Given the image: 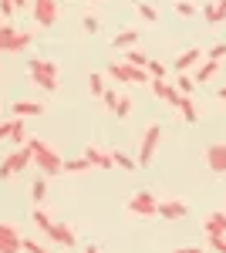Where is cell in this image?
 <instances>
[{"instance_id": "cell-40", "label": "cell", "mask_w": 226, "mask_h": 253, "mask_svg": "<svg viewBox=\"0 0 226 253\" xmlns=\"http://www.w3.org/2000/svg\"><path fill=\"white\" fill-rule=\"evenodd\" d=\"M10 132H14V118L10 122H0V138H10Z\"/></svg>"}, {"instance_id": "cell-39", "label": "cell", "mask_w": 226, "mask_h": 253, "mask_svg": "<svg viewBox=\"0 0 226 253\" xmlns=\"http://www.w3.org/2000/svg\"><path fill=\"white\" fill-rule=\"evenodd\" d=\"M209 247L216 253H226V236H209Z\"/></svg>"}, {"instance_id": "cell-9", "label": "cell", "mask_w": 226, "mask_h": 253, "mask_svg": "<svg viewBox=\"0 0 226 253\" xmlns=\"http://www.w3.org/2000/svg\"><path fill=\"white\" fill-rule=\"evenodd\" d=\"M203 58H206V51H199V47H186L179 58H176V75H182V71H192V68H199L203 64Z\"/></svg>"}, {"instance_id": "cell-24", "label": "cell", "mask_w": 226, "mask_h": 253, "mask_svg": "<svg viewBox=\"0 0 226 253\" xmlns=\"http://www.w3.org/2000/svg\"><path fill=\"white\" fill-rule=\"evenodd\" d=\"M172 84H176L182 95H192V91H196V78H189L186 71H182V75H176V81H172Z\"/></svg>"}, {"instance_id": "cell-26", "label": "cell", "mask_w": 226, "mask_h": 253, "mask_svg": "<svg viewBox=\"0 0 226 253\" xmlns=\"http://www.w3.org/2000/svg\"><path fill=\"white\" fill-rule=\"evenodd\" d=\"M135 10H138L142 17L149 20V24H155V20H159V10H155L152 3H145V0H135Z\"/></svg>"}, {"instance_id": "cell-22", "label": "cell", "mask_w": 226, "mask_h": 253, "mask_svg": "<svg viewBox=\"0 0 226 253\" xmlns=\"http://www.w3.org/2000/svg\"><path fill=\"white\" fill-rule=\"evenodd\" d=\"M17 31H20V27H14V20H7V24L0 27V51H7V47H10V41H14Z\"/></svg>"}, {"instance_id": "cell-45", "label": "cell", "mask_w": 226, "mask_h": 253, "mask_svg": "<svg viewBox=\"0 0 226 253\" xmlns=\"http://www.w3.org/2000/svg\"><path fill=\"white\" fill-rule=\"evenodd\" d=\"M216 95H220V101H226V84L220 88V91H216Z\"/></svg>"}, {"instance_id": "cell-30", "label": "cell", "mask_w": 226, "mask_h": 253, "mask_svg": "<svg viewBox=\"0 0 226 253\" xmlns=\"http://www.w3.org/2000/svg\"><path fill=\"white\" fill-rule=\"evenodd\" d=\"M81 31H85V34H98V31H101V20L94 17V14H85V17H81Z\"/></svg>"}, {"instance_id": "cell-20", "label": "cell", "mask_w": 226, "mask_h": 253, "mask_svg": "<svg viewBox=\"0 0 226 253\" xmlns=\"http://www.w3.org/2000/svg\"><path fill=\"white\" fill-rule=\"evenodd\" d=\"M31 219H34V223H38L41 230H44V233L51 236V230H54V219H51V216L44 213V210H41V206H34V213H31Z\"/></svg>"}, {"instance_id": "cell-35", "label": "cell", "mask_w": 226, "mask_h": 253, "mask_svg": "<svg viewBox=\"0 0 226 253\" xmlns=\"http://www.w3.org/2000/svg\"><path fill=\"white\" fill-rule=\"evenodd\" d=\"M118 98H122V95H118V91H112V88H108V91L101 95V101H105V108H108L112 115H115V108H118Z\"/></svg>"}, {"instance_id": "cell-10", "label": "cell", "mask_w": 226, "mask_h": 253, "mask_svg": "<svg viewBox=\"0 0 226 253\" xmlns=\"http://www.w3.org/2000/svg\"><path fill=\"white\" fill-rule=\"evenodd\" d=\"M44 108H47V105H41V101L20 98V101L10 105V115H14V118H41V115H44Z\"/></svg>"}, {"instance_id": "cell-21", "label": "cell", "mask_w": 226, "mask_h": 253, "mask_svg": "<svg viewBox=\"0 0 226 253\" xmlns=\"http://www.w3.org/2000/svg\"><path fill=\"white\" fill-rule=\"evenodd\" d=\"M31 199H34V206H41L47 199V179H34L31 182Z\"/></svg>"}, {"instance_id": "cell-2", "label": "cell", "mask_w": 226, "mask_h": 253, "mask_svg": "<svg viewBox=\"0 0 226 253\" xmlns=\"http://www.w3.org/2000/svg\"><path fill=\"white\" fill-rule=\"evenodd\" d=\"M27 75H31V84H38L41 91H57V64H54V61L31 58Z\"/></svg>"}, {"instance_id": "cell-5", "label": "cell", "mask_w": 226, "mask_h": 253, "mask_svg": "<svg viewBox=\"0 0 226 253\" xmlns=\"http://www.w3.org/2000/svg\"><path fill=\"white\" fill-rule=\"evenodd\" d=\"M159 138H162V125H159V122H152L149 128L142 132V142H138V156H135L138 166H152L155 149H159Z\"/></svg>"}, {"instance_id": "cell-15", "label": "cell", "mask_w": 226, "mask_h": 253, "mask_svg": "<svg viewBox=\"0 0 226 253\" xmlns=\"http://www.w3.org/2000/svg\"><path fill=\"white\" fill-rule=\"evenodd\" d=\"M138 44V31H132V27H125V31H118L112 38V47L115 51H129V47H135Z\"/></svg>"}, {"instance_id": "cell-46", "label": "cell", "mask_w": 226, "mask_h": 253, "mask_svg": "<svg viewBox=\"0 0 226 253\" xmlns=\"http://www.w3.org/2000/svg\"><path fill=\"white\" fill-rule=\"evenodd\" d=\"M3 24H7V17H3V14H0V27H3Z\"/></svg>"}, {"instance_id": "cell-14", "label": "cell", "mask_w": 226, "mask_h": 253, "mask_svg": "<svg viewBox=\"0 0 226 253\" xmlns=\"http://www.w3.org/2000/svg\"><path fill=\"white\" fill-rule=\"evenodd\" d=\"M51 240H54V243H61V247H75V243H78V233H75V226H68V223H54Z\"/></svg>"}, {"instance_id": "cell-7", "label": "cell", "mask_w": 226, "mask_h": 253, "mask_svg": "<svg viewBox=\"0 0 226 253\" xmlns=\"http://www.w3.org/2000/svg\"><path fill=\"white\" fill-rule=\"evenodd\" d=\"M31 14H34V24H38V27H54L57 0H34V3H31Z\"/></svg>"}, {"instance_id": "cell-43", "label": "cell", "mask_w": 226, "mask_h": 253, "mask_svg": "<svg viewBox=\"0 0 226 253\" xmlns=\"http://www.w3.org/2000/svg\"><path fill=\"white\" fill-rule=\"evenodd\" d=\"M85 253H101V247H98V243H91V247H88Z\"/></svg>"}, {"instance_id": "cell-28", "label": "cell", "mask_w": 226, "mask_h": 253, "mask_svg": "<svg viewBox=\"0 0 226 253\" xmlns=\"http://www.w3.org/2000/svg\"><path fill=\"white\" fill-rule=\"evenodd\" d=\"M172 7H176V14H179V17H196V10H199L192 0H176Z\"/></svg>"}, {"instance_id": "cell-1", "label": "cell", "mask_w": 226, "mask_h": 253, "mask_svg": "<svg viewBox=\"0 0 226 253\" xmlns=\"http://www.w3.org/2000/svg\"><path fill=\"white\" fill-rule=\"evenodd\" d=\"M27 149H31V162L41 169V175H61V172H64V159L57 156L47 142H41V138H27Z\"/></svg>"}, {"instance_id": "cell-31", "label": "cell", "mask_w": 226, "mask_h": 253, "mask_svg": "<svg viewBox=\"0 0 226 253\" xmlns=\"http://www.w3.org/2000/svg\"><path fill=\"white\" fill-rule=\"evenodd\" d=\"M88 88H91V95H105L108 88H105V75H88Z\"/></svg>"}, {"instance_id": "cell-32", "label": "cell", "mask_w": 226, "mask_h": 253, "mask_svg": "<svg viewBox=\"0 0 226 253\" xmlns=\"http://www.w3.org/2000/svg\"><path fill=\"white\" fill-rule=\"evenodd\" d=\"M14 142H27V125H24V118H14V132H10Z\"/></svg>"}, {"instance_id": "cell-25", "label": "cell", "mask_w": 226, "mask_h": 253, "mask_svg": "<svg viewBox=\"0 0 226 253\" xmlns=\"http://www.w3.org/2000/svg\"><path fill=\"white\" fill-rule=\"evenodd\" d=\"M88 169H91V162H88L85 156L68 159V162H64V172H88Z\"/></svg>"}, {"instance_id": "cell-37", "label": "cell", "mask_w": 226, "mask_h": 253, "mask_svg": "<svg viewBox=\"0 0 226 253\" xmlns=\"http://www.w3.org/2000/svg\"><path fill=\"white\" fill-rule=\"evenodd\" d=\"M149 75H152V78H166L169 71H166V64H162V61H152L149 58Z\"/></svg>"}, {"instance_id": "cell-3", "label": "cell", "mask_w": 226, "mask_h": 253, "mask_svg": "<svg viewBox=\"0 0 226 253\" xmlns=\"http://www.w3.org/2000/svg\"><path fill=\"white\" fill-rule=\"evenodd\" d=\"M108 78L122 81V84H149L152 75H149V68H135L129 61H115L112 68H108Z\"/></svg>"}, {"instance_id": "cell-13", "label": "cell", "mask_w": 226, "mask_h": 253, "mask_svg": "<svg viewBox=\"0 0 226 253\" xmlns=\"http://www.w3.org/2000/svg\"><path fill=\"white\" fill-rule=\"evenodd\" d=\"M189 213V206L182 199H166V203H159V216L162 219H182Z\"/></svg>"}, {"instance_id": "cell-38", "label": "cell", "mask_w": 226, "mask_h": 253, "mask_svg": "<svg viewBox=\"0 0 226 253\" xmlns=\"http://www.w3.org/2000/svg\"><path fill=\"white\" fill-rule=\"evenodd\" d=\"M0 14H3L7 20H14V14H17V7H14L10 0H0Z\"/></svg>"}, {"instance_id": "cell-23", "label": "cell", "mask_w": 226, "mask_h": 253, "mask_svg": "<svg viewBox=\"0 0 226 253\" xmlns=\"http://www.w3.org/2000/svg\"><path fill=\"white\" fill-rule=\"evenodd\" d=\"M203 17H206L209 24H220V20H226L223 14H220V3H216V0H206V3H203Z\"/></svg>"}, {"instance_id": "cell-11", "label": "cell", "mask_w": 226, "mask_h": 253, "mask_svg": "<svg viewBox=\"0 0 226 253\" xmlns=\"http://www.w3.org/2000/svg\"><path fill=\"white\" fill-rule=\"evenodd\" d=\"M85 159L91 162V169H112L115 166V152L101 149V145H88L85 149Z\"/></svg>"}, {"instance_id": "cell-12", "label": "cell", "mask_w": 226, "mask_h": 253, "mask_svg": "<svg viewBox=\"0 0 226 253\" xmlns=\"http://www.w3.org/2000/svg\"><path fill=\"white\" fill-rule=\"evenodd\" d=\"M0 253H20V233L10 223H0Z\"/></svg>"}, {"instance_id": "cell-29", "label": "cell", "mask_w": 226, "mask_h": 253, "mask_svg": "<svg viewBox=\"0 0 226 253\" xmlns=\"http://www.w3.org/2000/svg\"><path fill=\"white\" fill-rule=\"evenodd\" d=\"M115 166L125 169V172H135V169H138V162H135L132 156H125V152H115Z\"/></svg>"}, {"instance_id": "cell-19", "label": "cell", "mask_w": 226, "mask_h": 253, "mask_svg": "<svg viewBox=\"0 0 226 253\" xmlns=\"http://www.w3.org/2000/svg\"><path fill=\"white\" fill-rule=\"evenodd\" d=\"M149 91L155 98H162V101H166V98H169V91H172V81H166V78H152L149 81Z\"/></svg>"}, {"instance_id": "cell-4", "label": "cell", "mask_w": 226, "mask_h": 253, "mask_svg": "<svg viewBox=\"0 0 226 253\" xmlns=\"http://www.w3.org/2000/svg\"><path fill=\"white\" fill-rule=\"evenodd\" d=\"M27 166H34V162H31V149H27V142H24L20 149H14V152H7V156L0 159V179H10V175L24 172Z\"/></svg>"}, {"instance_id": "cell-44", "label": "cell", "mask_w": 226, "mask_h": 253, "mask_svg": "<svg viewBox=\"0 0 226 253\" xmlns=\"http://www.w3.org/2000/svg\"><path fill=\"white\" fill-rule=\"evenodd\" d=\"M216 3H220V14L226 17V0H216Z\"/></svg>"}, {"instance_id": "cell-36", "label": "cell", "mask_w": 226, "mask_h": 253, "mask_svg": "<svg viewBox=\"0 0 226 253\" xmlns=\"http://www.w3.org/2000/svg\"><path fill=\"white\" fill-rule=\"evenodd\" d=\"M206 58L209 61H223L226 58V44H223V41H220V44H213V47L206 51Z\"/></svg>"}, {"instance_id": "cell-17", "label": "cell", "mask_w": 226, "mask_h": 253, "mask_svg": "<svg viewBox=\"0 0 226 253\" xmlns=\"http://www.w3.org/2000/svg\"><path fill=\"white\" fill-rule=\"evenodd\" d=\"M176 108H179V115L186 118L189 125H196V122H199V112H196V105H192V95H182Z\"/></svg>"}, {"instance_id": "cell-16", "label": "cell", "mask_w": 226, "mask_h": 253, "mask_svg": "<svg viewBox=\"0 0 226 253\" xmlns=\"http://www.w3.org/2000/svg\"><path fill=\"white\" fill-rule=\"evenodd\" d=\"M206 236H226V213H209Z\"/></svg>"}, {"instance_id": "cell-6", "label": "cell", "mask_w": 226, "mask_h": 253, "mask_svg": "<svg viewBox=\"0 0 226 253\" xmlns=\"http://www.w3.org/2000/svg\"><path fill=\"white\" fill-rule=\"evenodd\" d=\"M129 213L138 216V219H149V216H159V199L149 193V189H135L132 199H129Z\"/></svg>"}, {"instance_id": "cell-34", "label": "cell", "mask_w": 226, "mask_h": 253, "mask_svg": "<svg viewBox=\"0 0 226 253\" xmlns=\"http://www.w3.org/2000/svg\"><path fill=\"white\" fill-rule=\"evenodd\" d=\"M20 250H24V253H47L38 240H27V236H20Z\"/></svg>"}, {"instance_id": "cell-42", "label": "cell", "mask_w": 226, "mask_h": 253, "mask_svg": "<svg viewBox=\"0 0 226 253\" xmlns=\"http://www.w3.org/2000/svg\"><path fill=\"white\" fill-rule=\"evenodd\" d=\"M10 3H14V7H17V10H24V7H27V3H31V0H10Z\"/></svg>"}, {"instance_id": "cell-18", "label": "cell", "mask_w": 226, "mask_h": 253, "mask_svg": "<svg viewBox=\"0 0 226 253\" xmlns=\"http://www.w3.org/2000/svg\"><path fill=\"white\" fill-rule=\"evenodd\" d=\"M216 71H220V61H203L199 68H196V84H203V81H213L216 78Z\"/></svg>"}, {"instance_id": "cell-8", "label": "cell", "mask_w": 226, "mask_h": 253, "mask_svg": "<svg viewBox=\"0 0 226 253\" xmlns=\"http://www.w3.org/2000/svg\"><path fill=\"white\" fill-rule=\"evenodd\" d=\"M206 166H209V172L226 175V142H213L206 149Z\"/></svg>"}, {"instance_id": "cell-33", "label": "cell", "mask_w": 226, "mask_h": 253, "mask_svg": "<svg viewBox=\"0 0 226 253\" xmlns=\"http://www.w3.org/2000/svg\"><path fill=\"white\" fill-rule=\"evenodd\" d=\"M115 115H118V118H129V115H132V98H129V95L118 98V108H115Z\"/></svg>"}, {"instance_id": "cell-27", "label": "cell", "mask_w": 226, "mask_h": 253, "mask_svg": "<svg viewBox=\"0 0 226 253\" xmlns=\"http://www.w3.org/2000/svg\"><path fill=\"white\" fill-rule=\"evenodd\" d=\"M125 61H129V64H135V68H149V58H145L138 47H129V51H125Z\"/></svg>"}, {"instance_id": "cell-41", "label": "cell", "mask_w": 226, "mask_h": 253, "mask_svg": "<svg viewBox=\"0 0 226 253\" xmlns=\"http://www.w3.org/2000/svg\"><path fill=\"white\" fill-rule=\"evenodd\" d=\"M176 253H203V247H199V243H196V247H179Z\"/></svg>"}]
</instances>
